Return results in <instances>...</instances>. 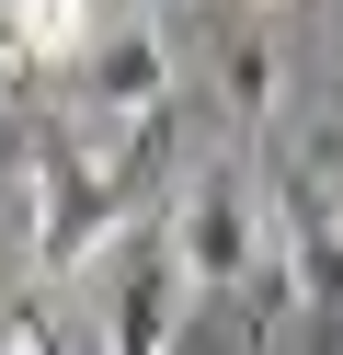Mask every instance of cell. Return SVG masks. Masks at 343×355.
<instances>
[{
  "instance_id": "obj_2",
  "label": "cell",
  "mask_w": 343,
  "mask_h": 355,
  "mask_svg": "<svg viewBox=\"0 0 343 355\" xmlns=\"http://www.w3.org/2000/svg\"><path fill=\"white\" fill-rule=\"evenodd\" d=\"M160 252L183 263V286H252V275H263V195H252L229 161L195 172L183 207L160 218Z\"/></svg>"
},
{
  "instance_id": "obj_3",
  "label": "cell",
  "mask_w": 343,
  "mask_h": 355,
  "mask_svg": "<svg viewBox=\"0 0 343 355\" xmlns=\"http://www.w3.org/2000/svg\"><path fill=\"white\" fill-rule=\"evenodd\" d=\"M80 115H91V126H149V115H172V35H160V24L103 35V46H91Z\"/></svg>"
},
{
  "instance_id": "obj_5",
  "label": "cell",
  "mask_w": 343,
  "mask_h": 355,
  "mask_svg": "<svg viewBox=\"0 0 343 355\" xmlns=\"http://www.w3.org/2000/svg\"><path fill=\"white\" fill-rule=\"evenodd\" d=\"M12 46L46 58V69H69V58L103 46V0H12Z\"/></svg>"
},
{
  "instance_id": "obj_6",
  "label": "cell",
  "mask_w": 343,
  "mask_h": 355,
  "mask_svg": "<svg viewBox=\"0 0 343 355\" xmlns=\"http://www.w3.org/2000/svg\"><path fill=\"white\" fill-rule=\"evenodd\" d=\"M229 103H240V115H263V103H274V58L229 46Z\"/></svg>"
},
{
  "instance_id": "obj_7",
  "label": "cell",
  "mask_w": 343,
  "mask_h": 355,
  "mask_svg": "<svg viewBox=\"0 0 343 355\" xmlns=\"http://www.w3.org/2000/svg\"><path fill=\"white\" fill-rule=\"evenodd\" d=\"M0 355H58V332H46L35 309H0Z\"/></svg>"
},
{
  "instance_id": "obj_4",
  "label": "cell",
  "mask_w": 343,
  "mask_h": 355,
  "mask_svg": "<svg viewBox=\"0 0 343 355\" xmlns=\"http://www.w3.org/2000/svg\"><path fill=\"white\" fill-rule=\"evenodd\" d=\"M183 298H195V286H183V263L149 241V252L114 275V355H160V344H172V321H183Z\"/></svg>"
},
{
  "instance_id": "obj_1",
  "label": "cell",
  "mask_w": 343,
  "mask_h": 355,
  "mask_svg": "<svg viewBox=\"0 0 343 355\" xmlns=\"http://www.w3.org/2000/svg\"><path fill=\"white\" fill-rule=\"evenodd\" d=\"M263 218H274V252H286V286L309 298L320 344H332L343 332V184H332V149H309V161L263 195Z\"/></svg>"
}]
</instances>
